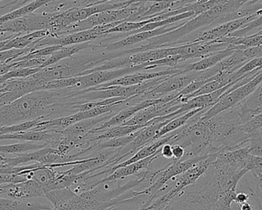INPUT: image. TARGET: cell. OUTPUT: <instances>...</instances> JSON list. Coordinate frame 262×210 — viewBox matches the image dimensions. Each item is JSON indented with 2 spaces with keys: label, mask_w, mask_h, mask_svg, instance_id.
<instances>
[{
  "label": "cell",
  "mask_w": 262,
  "mask_h": 210,
  "mask_svg": "<svg viewBox=\"0 0 262 210\" xmlns=\"http://www.w3.org/2000/svg\"><path fill=\"white\" fill-rule=\"evenodd\" d=\"M223 194L212 166L192 186L182 190L163 210H217Z\"/></svg>",
  "instance_id": "3"
},
{
  "label": "cell",
  "mask_w": 262,
  "mask_h": 210,
  "mask_svg": "<svg viewBox=\"0 0 262 210\" xmlns=\"http://www.w3.org/2000/svg\"><path fill=\"white\" fill-rule=\"evenodd\" d=\"M177 93L169 94L166 97H161L160 99H152V100H146L144 101L140 102L134 106H128L124 108L118 112L116 115L114 116L112 118L107 121L104 122L102 124L95 128L92 131L89 132L87 136L95 135V134L99 133L101 131L104 129H109V128L114 127V126H121L124 124L126 122L130 120L133 117L136 115L137 112H140L142 109H146L149 106H154V105L159 104V103H165L170 102L171 100L177 98Z\"/></svg>",
  "instance_id": "10"
},
{
  "label": "cell",
  "mask_w": 262,
  "mask_h": 210,
  "mask_svg": "<svg viewBox=\"0 0 262 210\" xmlns=\"http://www.w3.org/2000/svg\"><path fill=\"white\" fill-rule=\"evenodd\" d=\"M151 20H147L141 22H124L121 23L118 26H115L113 29L106 32L105 35L112 33H127V32H133L134 31L138 30L141 29L143 26H146L148 23H150Z\"/></svg>",
  "instance_id": "26"
},
{
  "label": "cell",
  "mask_w": 262,
  "mask_h": 210,
  "mask_svg": "<svg viewBox=\"0 0 262 210\" xmlns=\"http://www.w3.org/2000/svg\"><path fill=\"white\" fill-rule=\"evenodd\" d=\"M25 177L18 174H0V186L9 183H19L26 181Z\"/></svg>",
  "instance_id": "30"
},
{
  "label": "cell",
  "mask_w": 262,
  "mask_h": 210,
  "mask_svg": "<svg viewBox=\"0 0 262 210\" xmlns=\"http://www.w3.org/2000/svg\"><path fill=\"white\" fill-rule=\"evenodd\" d=\"M174 134H175V131L170 132V133L168 134V135L165 136V137H163V138L160 139V140L152 142V143L143 146L140 150L137 151L132 157H130L129 160H126V161L123 162V163H119V164L115 166V167L112 168V174H113L116 169H120V168L125 167V166H129V165L133 164V163H137V162L144 160V159L154 155L162 146L169 143L171 139L173 137Z\"/></svg>",
  "instance_id": "17"
},
{
  "label": "cell",
  "mask_w": 262,
  "mask_h": 210,
  "mask_svg": "<svg viewBox=\"0 0 262 210\" xmlns=\"http://www.w3.org/2000/svg\"><path fill=\"white\" fill-rule=\"evenodd\" d=\"M243 53L249 60H252V59L262 58V45L256 46V47L244 49Z\"/></svg>",
  "instance_id": "31"
},
{
  "label": "cell",
  "mask_w": 262,
  "mask_h": 210,
  "mask_svg": "<svg viewBox=\"0 0 262 210\" xmlns=\"http://www.w3.org/2000/svg\"><path fill=\"white\" fill-rule=\"evenodd\" d=\"M0 197L12 200H27L42 197L45 192L41 185L32 180L19 183H9L0 186Z\"/></svg>",
  "instance_id": "13"
},
{
  "label": "cell",
  "mask_w": 262,
  "mask_h": 210,
  "mask_svg": "<svg viewBox=\"0 0 262 210\" xmlns=\"http://www.w3.org/2000/svg\"><path fill=\"white\" fill-rule=\"evenodd\" d=\"M0 93H2V92H0Z\"/></svg>",
  "instance_id": "39"
},
{
  "label": "cell",
  "mask_w": 262,
  "mask_h": 210,
  "mask_svg": "<svg viewBox=\"0 0 262 210\" xmlns=\"http://www.w3.org/2000/svg\"><path fill=\"white\" fill-rule=\"evenodd\" d=\"M216 155H209L199 162L196 164L188 169L184 174H181L180 177L177 179L173 187L171 188L169 191L164 195L160 196L149 205L148 209L149 210H163L166 207V205L175 198L182 190L186 189L188 186L195 184L200 177H203L206 171L209 169L210 165L215 161Z\"/></svg>",
  "instance_id": "7"
},
{
  "label": "cell",
  "mask_w": 262,
  "mask_h": 210,
  "mask_svg": "<svg viewBox=\"0 0 262 210\" xmlns=\"http://www.w3.org/2000/svg\"><path fill=\"white\" fill-rule=\"evenodd\" d=\"M161 157L166 159H172V145L165 144L161 147Z\"/></svg>",
  "instance_id": "34"
},
{
  "label": "cell",
  "mask_w": 262,
  "mask_h": 210,
  "mask_svg": "<svg viewBox=\"0 0 262 210\" xmlns=\"http://www.w3.org/2000/svg\"><path fill=\"white\" fill-rule=\"evenodd\" d=\"M262 26V15L257 17L253 21L247 23L246 26H243L239 30L235 31V32L229 34L228 37H235V38H242V37L246 36L248 32L253 29H257V28L261 27Z\"/></svg>",
  "instance_id": "29"
},
{
  "label": "cell",
  "mask_w": 262,
  "mask_h": 210,
  "mask_svg": "<svg viewBox=\"0 0 262 210\" xmlns=\"http://www.w3.org/2000/svg\"><path fill=\"white\" fill-rule=\"evenodd\" d=\"M52 206L26 200H12L0 197V210H50Z\"/></svg>",
  "instance_id": "20"
},
{
  "label": "cell",
  "mask_w": 262,
  "mask_h": 210,
  "mask_svg": "<svg viewBox=\"0 0 262 210\" xmlns=\"http://www.w3.org/2000/svg\"><path fill=\"white\" fill-rule=\"evenodd\" d=\"M113 52H100L95 55L86 54L73 55L70 58L61 60L55 64L43 68L35 74L38 80L48 83L56 80H66L80 77L86 71L101 66L104 62L113 58Z\"/></svg>",
  "instance_id": "4"
},
{
  "label": "cell",
  "mask_w": 262,
  "mask_h": 210,
  "mask_svg": "<svg viewBox=\"0 0 262 210\" xmlns=\"http://www.w3.org/2000/svg\"><path fill=\"white\" fill-rule=\"evenodd\" d=\"M69 89H46L27 94L10 104L0 106V126H10L37 119L53 120L69 116Z\"/></svg>",
  "instance_id": "1"
},
{
  "label": "cell",
  "mask_w": 262,
  "mask_h": 210,
  "mask_svg": "<svg viewBox=\"0 0 262 210\" xmlns=\"http://www.w3.org/2000/svg\"><path fill=\"white\" fill-rule=\"evenodd\" d=\"M249 152L253 157H262V137L261 131L250 136L248 142Z\"/></svg>",
  "instance_id": "27"
},
{
  "label": "cell",
  "mask_w": 262,
  "mask_h": 210,
  "mask_svg": "<svg viewBox=\"0 0 262 210\" xmlns=\"http://www.w3.org/2000/svg\"><path fill=\"white\" fill-rule=\"evenodd\" d=\"M186 22H187V20H185L184 22L179 23V24H176L175 23V24L163 26V27L155 29V30L133 34V35H128V36L120 40V41L109 43V44L96 45L94 43L92 49L95 51H98L101 49H104L105 52H115V50H118V49H121L123 48L127 47V46H133V45L137 44V43H141V42L150 40V39L154 38V37L160 36V35L172 32V31L183 26Z\"/></svg>",
  "instance_id": "11"
},
{
  "label": "cell",
  "mask_w": 262,
  "mask_h": 210,
  "mask_svg": "<svg viewBox=\"0 0 262 210\" xmlns=\"http://www.w3.org/2000/svg\"><path fill=\"white\" fill-rule=\"evenodd\" d=\"M94 43H86L62 47L59 50L55 52V53L51 55L40 68L43 69V68L52 66V65L55 64V63H58V62L61 61V60L73 56L75 54L78 53V52L83 50V49H88V48H92V49Z\"/></svg>",
  "instance_id": "19"
},
{
  "label": "cell",
  "mask_w": 262,
  "mask_h": 210,
  "mask_svg": "<svg viewBox=\"0 0 262 210\" xmlns=\"http://www.w3.org/2000/svg\"><path fill=\"white\" fill-rule=\"evenodd\" d=\"M48 147L47 145L45 143H34V142H20L18 143L11 145H3L0 146V154H14V155H19V154H27L29 152H35Z\"/></svg>",
  "instance_id": "23"
},
{
  "label": "cell",
  "mask_w": 262,
  "mask_h": 210,
  "mask_svg": "<svg viewBox=\"0 0 262 210\" xmlns=\"http://www.w3.org/2000/svg\"><path fill=\"white\" fill-rule=\"evenodd\" d=\"M160 157H161V148L155 154L144 159V160L133 163V164L129 165V166H125V167L116 169L112 175L98 181L97 183L96 187L100 186V185L104 184V183L121 180V179L125 178V177H129V176L138 175L139 174L141 173L140 171L143 170V169H146V170L149 169V165Z\"/></svg>",
  "instance_id": "15"
},
{
  "label": "cell",
  "mask_w": 262,
  "mask_h": 210,
  "mask_svg": "<svg viewBox=\"0 0 262 210\" xmlns=\"http://www.w3.org/2000/svg\"><path fill=\"white\" fill-rule=\"evenodd\" d=\"M180 108V103L176 98L168 103H159V104L154 105L146 109H142L123 125L135 126V125L146 124L154 119L172 113L178 110Z\"/></svg>",
  "instance_id": "14"
},
{
  "label": "cell",
  "mask_w": 262,
  "mask_h": 210,
  "mask_svg": "<svg viewBox=\"0 0 262 210\" xmlns=\"http://www.w3.org/2000/svg\"><path fill=\"white\" fill-rule=\"evenodd\" d=\"M150 69L148 63L133 66V67L122 68V69H112V70L98 71L88 75H80L74 78L56 80L46 83V89H71L75 91H81L91 88L97 87L104 83H109L112 80L121 78L129 74L148 70Z\"/></svg>",
  "instance_id": "6"
},
{
  "label": "cell",
  "mask_w": 262,
  "mask_h": 210,
  "mask_svg": "<svg viewBox=\"0 0 262 210\" xmlns=\"http://www.w3.org/2000/svg\"><path fill=\"white\" fill-rule=\"evenodd\" d=\"M211 77L212 75L209 69L202 72H183L171 75L154 89L147 91L143 95L140 96L139 98L142 102L146 100L160 99L169 94L178 93L192 82L195 80H207Z\"/></svg>",
  "instance_id": "8"
},
{
  "label": "cell",
  "mask_w": 262,
  "mask_h": 210,
  "mask_svg": "<svg viewBox=\"0 0 262 210\" xmlns=\"http://www.w3.org/2000/svg\"><path fill=\"white\" fill-rule=\"evenodd\" d=\"M172 159L174 161H180L183 160L185 156V149L180 145H172Z\"/></svg>",
  "instance_id": "32"
},
{
  "label": "cell",
  "mask_w": 262,
  "mask_h": 210,
  "mask_svg": "<svg viewBox=\"0 0 262 210\" xmlns=\"http://www.w3.org/2000/svg\"><path fill=\"white\" fill-rule=\"evenodd\" d=\"M149 205H148L147 203H145V204L142 205L141 207L139 210H149L148 207H149Z\"/></svg>",
  "instance_id": "37"
},
{
  "label": "cell",
  "mask_w": 262,
  "mask_h": 210,
  "mask_svg": "<svg viewBox=\"0 0 262 210\" xmlns=\"http://www.w3.org/2000/svg\"><path fill=\"white\" fill-rule=\"evenodd\" d=\"M262 129V111L243 124L245 132L249 136L261 131Z\"/></svg>",
  "instance_id": "28"
},
{
  "label": "cell",
  "mask_w": 262,
  "mask_h": 210,
  "mask_svg": "<svg viewBox=\"0 0 262 210\" xmlns=\"http://www.w3.org/2000/svg\"><path fill=\"white\" fill-rule=\"evenodd\" d=\"M239 115L243 124L247 123L254 116L262 111V83L255 92L251 94L238 106Z\"/></svg>",
  "instance_id": "18"
},
{
  "label": "cell",
  "mask_w": 262,
  "mask_h": 210,
  "mask_svg": "<svg viewBox=\"0 0 262 210\" xmlns=\"http://www.w3.org/2000/svg\"><path fill=\"white\" fill-rule=\"evenodd\" d=\"M246 1L243 0H220L216 6L209 10L188 20L183 26L172 32H168L160 36L154 37L148 40L147 44L140 47L125 49L123 51L124 55L145 52L152 49H163L171 47L174 43L182 40L183 37L201 28L207 26H217L229 22L240 18L239 10Z\"/></svg>",
  "instance_id": "2"
},
{
  "label": "cell",
  "mask_w": 262,
  "mask_h": 210,
  "mask_svg": "<svg viewBox=\"0 0 262 210\" xmlns=\"http://www.w3.org/2000/svg\"><path fill=\"white\" fill-rule=\"evenodd\" d=\"M207 109V108H206ZM205 109H195V110L190 111V112H186V113L183 114V115L180 116L177 118L173 119L171 120L169 123H168L166 126H163L160 132H158L157 136L152 139V142L157 141V140H160L162 137H165L167 134L170 133V132H173V131L177 130V129L181 128L182 126H184L192 117L195 115V114L200 112V111L203 110Z\"/></svg>",
  "instance_id": "24"
},
{
  "label": "cell",
  "mask_w": 262,
  "mask_h": 210,
  "mask_svg": "<svg viewBox=\"0 0 262 210\" xmlns=\"http://www.w3.org/2000/svg\"><path fill=\"white\" fill-rule=\"evenodd\" d=\"M51 20L52 13L29 14L0 24V33L23 35L38 31H49Z\"/></svg>",
  "instance_id": "9"
},
{
  "label": "cell",
  "mask_w": 262,
  "mask_h": 210,
  "mask_svg": "<svg viewBox=\"0 0 262 210\" xmlns=\"http://www.w3.org/2000/svg\"><path fill=\"white\" fill-rule=\"evenodd\" d=\"M184 71L177 66L176 68H168L164 70L158 71V72H138L135 73L129 74L125 77L117 79V80H112L109 83H104L100 85L95 88L84 89L85 91H93L95 89H105V88L110 87V86H133L137 85L142 84L145 82L149 81V80H154V79L160 78V77H166V75H173L177 74L183 73Z\"/></svg>",
  "instance_id": "12"
},
{
  "label": "cell",
  "mask_w": 262,
  "mask_h": 210,
  "mask_svg": "<svg viewBox=\"0 0 262 210\" xmlns=\"http://www.w3.org/2000/svg\"><path fill=\"white\" fill-rule=\"evenodd\" d=\"M240 210H254L253 206L249 202L240 206Z\"/></svg>",
  "instance_id": "36"
},
{
  "label": "cell",
  "mask_w": 262,
  "mask_h": 210,
  "mask_svg": "<svg viewBox=\"0 0 262 210\" xmlns=\"http://www.w3.org/2000/svg\"><path fill=\"white\" fill-rule=\"evenodd\" d=\"M238 49L244 50L242 46L229 45V46L224 50L217 52V53L210 55V56L206 57V58L202 59V60L196 62V63H189L187 65H183V66H179L184 71V72L206 71L216 66L220 62L223 61V60L232 55V53H234Z\"/></svg>",
  "instance_id": "16"
},
{
  "label": "cell",
  "mask_w": 262,
  "mask_h": 210,
  "mask_svg": "<svg viewBox=\"0 0 262 210\" xmlns=\"http://www.w3.org/2000/svg\"><path fill=\"white\" fill-rule=\"evenodd\" d=\"M249 60L243 53V50L238 49L232 55L219 63L222 73L232 74L243 67Z\"/></svg>",
  "instance_id": "22"
},
{
  "label": "cell",
  "mask_w": 262,
  "mask_h": 210,
  "mask_svg": "<svg viewBox=\"0 0 262 210\" xmlns=\"http://www.w3.org/2000/svg\"><path fill=\"white\" fill-rule=\"evenodd\" d=\"M76 194L70 188L55 189L45 193V199L49 200L54 208H58L70 201Z\"/></svg>",
  "instance_id": "25"
},
{
  "label": "cell",
  "mask_w": 262,
  "mask_h": 210,
  "mask_svg": "<svg viewBox=\"0 0 262 210\" xmlns=\"http://www.w3.org/2000/svg\"><path fill=\"white\" fill-rule=\"evenodd\" d=\"M0 94H1V93H0Z\"/></svg>",
  "instance_id": "40"
},
{
  "label": "cell",
  "mask_w": 262,
  "mask_h": 210,
  "mask_svg": "<svg viewBox=\"0 0 262 210\" xmlns=\"http://www.w3.org/2000/svg\"><path fill=\"white\" fill-rule=\"evenodd\" d=\"M51 2L49 0H36V1L29 2L27 4L21 7L18 8L15 10L11 11L9 13L0 16V24L6 23V22L11 21V20H15V18H21L25 15H29L33 13L34 11L39 9L41 6H46L49 4Z\"/></svg>",
  "instance_id": "21"
},
{
  "label": "cell",
  "mask_w": 262,
  "mask_h": 210,
  "mask_svg": "<svg viewBox=\"0 0 262 210\" xmlns=\"http://www.w3.org/2000/svg\"><path fill=\"white\" fill-rule=\"evenodd\" d=\"M132 1H83L81 6L70 8L64 12L52 13L50 36L58 37L60 32L72 25L106 11L122 9Z\"/></svg>",
  "instance_id": "5"
},
{
  "label": "cell",
  "mask_w": 262,
  "mask_h": 210,
  "mask_svg": "<svg viewBox=\"0 0 262 210\" xmlns=\"http://www.w3.org/2000/svg\"><path fill=\"white\" fill-rule=\"evenodd\" d=\"M257 186V194L258 198H262V171L252 172ZM262 201V200H261Z\"/></svg>",
  "instance_id": "33"
},
{
  "label": "cell",
  "mask_w": 262,
  "mask_h": 210,
  "mask_svg": "<svg viewBox=\"0 0 262 210\" xmlns=\"http://www.w3.org/2000/svg\"><path fill=\"white\" fill-rule=\"evenodd\" d=\"M256 34H257V35H261V34H262V29H261V31H259V32H257Z\"/></svg>",
  "instance_id": "38"
},
{
  "label": "cell",
  "mask_w": 262,
  "mask_h": 210,
  "mask_svg": "<svg viewBox=\"0 0 262 210\" xmlns=\"http://www.w3.org/2000/svg\"><path fill=\"white\" fill-rule=\"evenodd\" d=\"M249 196L247 194H246V193H238V194H236L235 203L241 206V205L247 203V202L249 201Z\"/></svg>",
  "instance_id": "35"
}]
</instances>
